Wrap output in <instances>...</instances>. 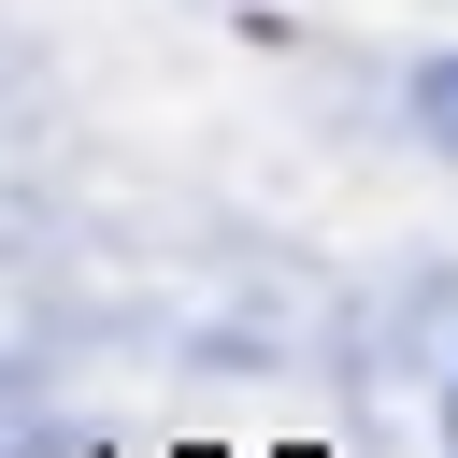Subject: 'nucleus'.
<instances>
[{
  "label": "nucleus",
  "mask_w": 458,
  "mask_h": 458,
  "mask_svg": "<svg viewBox=\"0 0 458 458\" xmlns=\"http://www.w3.org/2000/svg\"><path fill=\"white\" fill-rule=\"evenodd\" d=\"M415 143H429V157H458V43H444V57H415Z\"/></svg>",
  "instance_id": "nucleus-1"
},
{
  "label": "nucleus",
  "mask_w": 458,
  "mask_h": 458,
  "mask_svg": "<svg viewBox=\"0 0 458 458\" xmlns=\"http://www.w3.org/2000/svg\"><path fill=\"white\" fill-rule=\"evenodd\" d=\"M444 458H458V386H444Z\"/></svg>",
  "instance_id": "nucleus-2"
}]
</instances>
